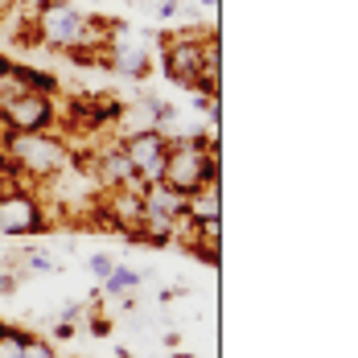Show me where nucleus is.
Wrapping results in <instances>:
<instances>
[{
  "label": "nucleus",
  "mask_w": 358,
  "mask_h": 358,
  "mask_svg": "<svg viewBox=\"0 0 358 358\" xmlns=\"http://www.w3.org/2000/svg\"><path fill=\"white\" fill-rule=\"evenodd\" d=\"M34 41L50 45L58 54H74V58H95L99 50L111 45L108 21L91 17L87 8H78L71 0H41L34 8Z\"/></svg>",
  "instance_id": "obj_1"
},
{
  "label": "nucleus",
  "mask_w": 358,
  "mask_h": 358,
  "mask_svg": "<svg viewBox=\"0 0 358 358\" xmlns=\"http://www.w3.org/2000/svg\"><path fill=\"white\" fill-rule=\"evenodd\" d=\"M0 148H4L13 173L25 178V181H58L74 165V148L58 128H50V132H17V136H4Z\"/></svg>",
  "instance_id": "obj_2"
},
{
  "label": "nucleus",
  "mask_w": 358,
  "mask_h": 358,
  "mask_svg": "<svg viewBox=\"0 0 358 358\" xmlns=\"http://www.w3.org/2000/svg\"><path fill=\"white\" fill-rule=\"evenodd\" d=\"M218 141L206 136H181L169 141V157H165V169H161V185H169L173 194H198L206 185L218 181Z\"/></svg>",
  "instance_id": "obj_3"
},
{
  "label": "nucleus",
  "mask_w": 358,
  "mask_h": 358,
  "mask_svg": "<svg viewBox=\"0 0 358 358\" xmlns=\"http://www.w3.org/2000/svg\"><path fill=\"white\" fill-rule=\"evenodd\" d=\"M50 215H45V202L34 185H17L8 181L0 189V239H37L45 235Z\"/></svg>",
  "instance_id": "obj_4"
},
{
  "label": "nucleus",
  "mask_w": 358,
  "mask_h": 358,
  "mask_svg": "<svg viewBox=\"0 0 358 358\" xmlns=\"http://www.w3.org/2000/svg\"><path fill=\"white\" fill-rule=\"evenodd\" d=\"M206 29L202 37H169L161 45V71L169 83L189 87V91H202V95H218V87L206 78Z\"/></svg>",
  "instance_id": "obj_5"
},
{
  "label": "nucleus",
  "mask_w": 358,
  "mask_h": 358,
  "mask_svg": "<svg viewBox=\"0 0 358 358\" xmlns=\"http://www.w3.org/2000/svg\"><path fill=\"white\" fill-rule=\"evenodd\" d=\"M58 99L45 91H17V95H0V132L17 136V132H50L58 128Z\"/></svg>",
  "instance_id": "obj_6"
},
{
  "label": "nucleus",
  "mask_w": 358,
  "mask_h": 358,
  "mask_svg": "<svg viewBox=\"0 0 358 358\" xmlns=\"http://www.w3.org/2000/svg\"><path fill=\"white\" fill-rule=\"evenodd\" d=\"M124 157L132 165V173L141 185H152L161 181V169H165V157H169V132L161 128H136V132H124Z\"/></svg>",
  "instance_id": "obj_7"
},
{
  "label": "nucleus",
  "mask_w": 358,
  "mask_h": 358,
  "mask_svg": "<svg viewBox=\"0 0 358 358\" xmlns=\"http://www.w3.org/2000/svg\"><path fill=\"white\" fill-rule=\"evenodd\" d=\"M91 173L95 181L103 185V189H144L136 173H132V165H128V157H124V148L120 144H103L99 152H95V165H91Z\"/></svg>",
  "instance_id": "obj_8"
},
{
  "label": "nucleus",
  "mask_w": 358,
  "mask_h": 358,
  "mask_svg": "<svg viewBox=\"0 0 358 358\" xmlns=\"http://www.w3.org/2000/svg\"><path fill=\"white\" fill-rule=\"evenodd\" d=\"M108 54H111V71L128 74V78H148L152 74V50L144 41L115 37V45H108Z\"/></svg>",
  "instance_id": "obj_9"
},
{
  "label": "nucleus",
  "mask_w": 358,
  "mask_h": 358,
  "mask_svg": "<svg viewBox=\"0 0 358 358\" xmlns=\"http://www.w3.org/2000/svg\"><path fill=\"white\" fill-rule=\"evenodd\" d=\"M222 215V185H206L198 194H185V227H202V222H218Z\"/></svg>",
  "instance_id": "obj_10"
},
{
  "label": "nucleus",
  "mask_w": 358,
  "mask_h": 358,
  "mask_svg": "<svg viewBox=\"0 0 358 358\" xmlns=\"http://www.w3.org/2000/svg\"><path fill=\"white\" fill-rule=\"evenodd\" d=\"M141 285H144V272L128 268V264H115L111 276L103 280V292H108V296H128L132 288H141Z\"/></svg>",
  "instance_id": "obj_11"
},
{
  "label": "nucleus",
  "mask_w": 358,
  "mask_h": 358,
  "mask_svg": "<svg viewBox=\"0 0 358 358\" xmlns=\"http://www.w3.org/2000/svg\"><path fill=\"white\" fill-rule=\"evenodd\" d=\"M21 264H25V272H29V276H45V272H54V255H50V251H37V248L25 251V259H21Z\"/></svg>",
  "instance_id": "obj_12"
},
{
  "label": "nucleus",
  "mask_w": 358,
  "mask_h": 358,
  "mask_svg": "<svg viewBox=\"0 0 358 358\" xmlns=\"http://www.w3.org/2000/svg\"><path fill=\"white\" fill-rule=\"evenodd\" d=\"M218 74H222V45H218V34L206 37V78L218 87Z\"/></svg>",
  "instance_id": "obj_13"
},
{
  "label": "nucleus",
  "mask_w": 358,
  "mask_h": 358,
  "mask_svg": "<svg viewBox=\"0 0 358 358\" xmlns=\"http://www.w3.org/2000/svg\"><path fill=\"white\" fill-rule=\"evenodd\" d=\"M25 358H58V350H54V342H45L37 334H25Z\"/></svg>",
  "instance_id": "obj_14"
},
{
  "label": "nucleus",
  "mask_w": 358,
  "mask_h": 358,
  "mask_svg": "<svg viewBox=\"0 0 358 358\" xmlns=\"http://www.w3.org/2000/svg\"><path fill=\"white\" fill-rule=\"evenodd\" d=\"M115 264H120V259H115L111 251H95V255H91V276H95V280H108Z\"/></svg>",
  "instance_id": "obj_15"
},
{
  "label": "nucleus",
  "mask_w": 358,
  "mask_h": 358,
  "mask_svg": "<svg viewBox=\"0 0 358 358\" xmlns=\"http://www.w3.org/2000/svg\"><path fill=\"white\" fill-rule=\"evenodd\" d=\"M152 13H157L161 21H173V17H181V0H157Z\"/></svg>",
  "instance_id": "obj_16"
},
{
  "label": "nucleus",
  "mask_w": 358,
  "mask_h": 358,
  "mask_svg": "<svg viewBox=\"0 0 358 358\" xmlns=\"http://www.w3.org/2000/svg\"><path fill=\"white\" fill-rule=\"evenodd\" d=\"M91 334H95V338H108V334H111V322L103 317V313H95V317H91Z\"/></svg>",
  "instance_id": "obj_17"
},
{
  "label": "nucleus",
  "mask_w": 358,
  "mask_h": 358,
  "mask_svg": "<svg viewBox=\"0 0 358 358\" xmlns=\"http://www.w3.org/2000/svg\"><path fill=\"white\" fill-rule=\"evenodd\" d=\"M17 285H21V280H17L13 272H0V296H13V292H17Z\"/></svg>",
  "instance_id": "obj_18"
},
{
  "label": "nucleus",
  "mask_w": 358,
  "mask_h": 358,
  "mask_svg": "<svg viewBox=\"0 0 358 358\" xmlns=\"http://www.w3.org/2000/svg\"><path fill=\"white\" fill-rule=\"evenodd\" d=\"M54 338H58V342H71V338H74V322H62V317H58V325H54Z\"/></svg>",
  "instance_id": "obj_19"
},
{
  "label": "nucleus",
  "mask_w": 358,
  "mask_h": 358,
  "mask_svg": "<svg viewBox=\"0 0 358 358\" xmlns=\"http://www.w3.org/2000/svg\"><path fill=\"white\" fill-rule=\"evenodd\" d=\"M78 317H83V305H66L62 309V322H78Z\"/></svg>",
  "instance_id": "obj_20"
},
{
  "label": "nucleus",
  "mask_w": 358,
  "mask_h": 358,
  "mask_svg": "<svg viewBox=\"0 0 358 358\" xmlns=\"http://www.w3.org/2000/svg\"><path fill=\"white\" fill-rule=\"evenodd\" d=\"M8 4H13V0H0V25H4V17H8Z\"/></svg>",
  "instance_id": "obj_21"
},
{
  "label": "nucleus",
  "mask_w": 358,
  "mask_h": 358,
  "mask_svg": "<svg viewBox=\"0 0 358 358\" xmlns=\"http://www.w3.org/2000/svg\"><path fill=\"white\" fill-rule=\"evenodd\" d=\"M198 4H202V8H210V13L218 8V0H198Z\"/></svg>",
  "instance_id": "obj_22"
},
{
  "label": "nucleus",
  "mask_w": 358,
  "mask_h": 358,
  "mask_svg": "<svg viewBox=\"0 0 358 358\" xmlns=\"http://www.w3.org/2000/svg\"><path fill=\"white\" fill-rule=\"evenodd\" d=\"M173 358H194V355H185V350H181V355H173Z\"/></svg>",
  "instance_id": "obj_23"
},
{
  "label": "nucleus",
  "mask_w": 358,
  "mask_h": 358,
  "mask_svg": "<svg viewBox=\"0 0 358 358\" xmlns=\"http://www.w3.org/2000/svg\"><path fill=\"white\" fill-rule=\"evenodd\" d=\"M4 185H8V181H4V178H0V189H4Z\"/></svg>",
  "instance_id": "obj_24"
}]
</instances>
